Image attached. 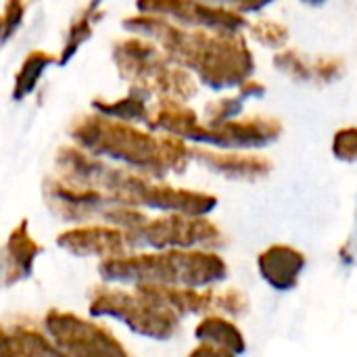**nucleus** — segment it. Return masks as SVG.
Wrapping results in <instances>:
<instances>
[{
	"mask_svg": "<svg viewBox=\"0 0 357 357\" xmlns=\"http://www.w3.org/2000/svg\"><path fill=\"white\" fill-rule=\"evenodd\" d=\"M266 92H268L266 84H264L261 79H257V77H249V79H245V82L236 88V96H241L245 102H247V100L261 98Z\"/></svg>",
	"mask_w": 357,
	"mask_h": 357,
	"instance_id": "c85d7f7f",
	"label": "nucleus"
},
{
	"mask_svg": "<svg viewBox=\"0 0 357 357\" xmlns=\"http://www.w3.org/2000/svg\"><path fill=\"white\" fill-rule=\"evenodd\" d=\"M195 339L199 343H207V345L228 349L234 356H241L247 349L243 331L236 326V322L232 318H226L222 314L201 316V320L195 326Z\"/></svg>",
	"mask_w": 357,
	"mask_h": 357,
	"instance_id": "6ab92c4d",
	"label": "nucleus"
},
{
	"mask_svg": "<svg viewBox=\"0 0 357 357\" xmlns=\"http://www.w3.org/2000/svg\"><path fill=\"white\" fill-rule=\"evenodd\" d=\"M347 73V59L339 54H318L312 56V75L316 86L337 84Z\"/></svg>",
	"mask_w": 357,
	"mask_h": 357,
	"instance_id": "b1692460",
	"label": "nucleus"
},
{
	"mask_svg": "<svg viewBox=\"0 0 357 357\" xmlns=\"http://www.w3.org/2000/svg\"><path fill=\"white\" fill-rule=\"evenodd\" d=\"M56 247L77 259H111L130 251L123 232L102 222L77 224L61 230L54 238Z\"/></svg>",
	"mask_w": 357,
	"mask_h": 357,
	"instance_id": "9b49d317",
	"label": "nucleus"
},
{
	"mask_svg": "<svg viewBox=\"0 0 357 357\" xmlns=\"http://www.w3.org/2000/svg\"><path fill=\"white\" fill-rule=\"evenodd\" d=\"M215 6H224L230 10H236L241 15H253V13H261L264 8H268L270 4H274L276 0H203Z\"/></svg>",
	"mask_w": 357,
	"mask_h": 357,
	"instance_id": "cd10ccee",
	"label": "nucleus"
},
{
	"mask_svg": "<svg viewBox=\"0 0 357 357\" xmlns=\"http://www.w3.org/2000/svg\"><path fill=\"white\" fill-rule=\"evenodd\" d=\"M44 253L42 243L31 234L29 222L21 220L0 247V291H8L33 276L36 261Z\"/></svg>",
	"mask_w": 357,
	"mask_h": 357,
	"instance_id": "f8f14e48",
	"label": "nucleus"
},
{
	"mask_svg": "<svg viewBox=\"0 0 357 357\" xmlns=\"http://www.w3.org/2000/svg\"><path fill=\"white\" fill-rule=\"evenodd\" d=\"M301 2H305V4H312V6H318V4H324L326 0H301Z\"/></svg>",
	"mask_w": 357,
	"mask_h": 357,
	"instance_id": "7c9ffc66",
	"label": "nucleus"
},
{
	"mask_svg": "<svg viewBox=\"0 0 357 357\" xmlns=\"http://www.w3.org/2000/svg\"><path fill=\"white\" fill-rule=\"evenodd\" d=\"M201 123V115L188 102L176 98H155L151 102V117L146 128L151 132L169 134L192 144Z\"/></svg>",
	"mask_w": 357,
	"mask_h": 357,
	"instance_id": "dca6fc26",
	"label": "nucleus"
},
{
	"mask_svg": "<svg viewBox=\"0 0 357 357\" xmlns=\"http://www.w3.org/2000/svg\"><path fill=\"white\" fill-rule=\"evenodd\" d=\"M272 65L278 73H282L293 84H314L312 56L295 46H287V48L274 52Z\"/></svg>",
	"mask_w": 357,
	"mask_h": 357,
	"instance_id": "4be33fe9",
	"label": "nucleus"
},
{
	"mask_svg": "<svg viewBox=\"0 0 357 357\" xmlns=\"http://www.w3.org/2000/svg\"><path fill=\"white\" fill-rule=\"evenodd\" d=\"M224 245L222 230L207 218H192L180 213H161L151 218L138 234L136 249L151 251H190V249H218Z\"/></svg>",
	"mask_w": 357,
	"mask_h": 357,
	"instance_id": "0eeeda50",
	"label": "nucleus"
},
{
	"mask_svg": "<svg viewBox=\"0 0 357 357\" xmlns=\"http://www.w3.org/2000/svg\"><path fill=\"white\" fill-rule=\"evenodd\" d=\"M186 357H238V356H234V354H232V351H228V349L215 347V345L199 343L195 349H190V354H188Z\"/></svg>",
	"mask_w": 357,
	"mask_h": 357,
	"instance_id": "c756f323",
	"label": "nucleus"
},
{
	"mask_svg": "<svg viewBox=\"0 0 357 357\" xmlns=\"http://www.w3.org/2000/svg\"><path fill=\"white\" fill-rule=\"evenodd\" d=\"M121 27L130 36L157 44L169 61L188 69L201 86L215 92L236 90L255 73V54L245 31L182 27L142 13L123 17Z\"/></svg>",
	"mask_w": 357,
	"mask_h": 357,
	"instance_id": "f257e3e1",
	"label": "nucleus"
},
{
	"mask_svg": "<svg viewBox=\"0 0 357 357\" xmlns=\"http://www.w3.org/2000/svg\"><path fill=\"white\" fill-rule=\"evenodd\" d=\"M245 36H247V40L255 42L257 46H264L274 52L287 48L291 42L289 25H284L282 21H278L274 17H264V15L249 19L247 27H245Z\"/></svg>",
	"mask_w": 357,
	"mask_h": 357,
	"instance_id": "412c9836",
	"label": "nucleus"
},
{
	"mask_svg": "<svg viewBox=\"0 0 357 357\" xmlns=\"http://www.w3.org/2000/svg\"><path fill=\"white\" fill-rule=\"evenodd\" d=\"M136 13L211 31H245L249 23V17L203 0H136Z\"/></svg>",
	"mask_w": 357,
	"mask_h": 357,
	"instance_id": "1a4fd4ad",
	"label": "nucleus"
},
{
	"mask_svg": "<svg viewBox=\"0 0 357 357\" xmlns=\"http://www.w3.org/2000/svg\"><path fill=\"white\" fill-rule=\"evenodd\" d=\"M67 136L86 153L155 180H167L169 174L182 176L192 163V144L186 140L94 111L75 115L67 126Z\"/></svg>",
	"mask_w": 357,
	"mask_h": 357,
	"instance_id": "f03ea898",
	"label": "nucleus"
},
{
	"mask_svg": "<svg viewBox=\"0 0 357 357\" xmlns=\"http://www.w3.org/2000/svg\"><path fill=\"white\" fill-rule=\"evenodd\" d=\"M111 59L121 82L146 98H176L190 102L199 94L197 77L167 59L151 40L126 36L111 44Z\"/></svg>",
	"mask_w": 357,
	"mask_h": 357,
	"instance_id": "20e7f679",
	"label": "nucleus"
},
{
	"mask_svg": "<svg viewBox=\"0 0 357 357\" xmlns=\"http://www.w3.org/2000/svg\"><path fill=\"white\" fill-rule=\"evenodd\" d=\"M151 98L140 94L138 90H128V94L117 96V98H107V96H94L90 100V107L94 113L105 115L115 121H126V123H136L144 126L149 123L151 117Z\"/></svg>",
	"mask_w": 357,
	"mask_h": 357,
	"instance_id": "a211bd4d",
	"label": "nucleus"
},
{
	"mask_svg": "<svg viewBox=\"0 0 357 357\" xmlns=\"http://www.w3.org/2000/svg\"><path fill=\"white\" fill-rule=\"evenodd\" d=\"M249 312V297L238 289L213 291V314H222L226 318H238Z\"/></svg>",
	"mask_w": 357,
	"mask_h": 357,
	"instance_id": "393cba45",
	"label": "nucleus"
},
{
	"mask_svg": "<svg viewBox=\"0 0 357 357\" xmlns=\"http://www.w3.org/2000/svg\"><path fill=\"white\" fill-rule=\"evenodd\" d=\"M88 318L113 320L126 326L132 335L167 343L180 333L182 318L161 307L138 289L100 282L88 293Z\"/></svg>",
	"mask_w": 357,
	"mask_h": 357,
	"instance_id": "39448f33",
	"label": "nucleus"
},
{
	"mask_svg": "<svg viewBox=\"0 0 357 357\" xmlns=\"http://www.w3.org/2000/svg\"><path fill=\"white\" fill-rule=\"evenodd\" d=\"M192 161L201 163L205 169L213 172L215 176L228 180H245V182L261 180L274 167V163L268 157L251 151H220V149L195 146V144H192Z\"/></svg>",
	"mask_w": 357,
	"mask_h": 357,
	"instance_id": "ddd939ff",
	"label": "nucleus"
},
{
	"mask_svg": "<svg viewBox=\"0 0 357 357\" xmlns=\"http://www.w3.org/2000/svg\"><path fill=\"white\" fill-rule=\"evenodd\" d=\"M243 113H245V100L236 94H226V96H218V98H211L209 102H205L201 121L205 126L213 128V126H222L230 119H236Z\"/></svg>",
	"mask_w": 357,
	"mask_h": 357,
	"instance_id": "5701e85b",
	"label": "nucleus"
},
{
	"mask_svg": "<svg viewBox=\"0 0 357 357\" xmlns=\"http://www.w3.org/2000/svg\"><path fill=\"white\" fill-rule=\"evenodd\" d=\"M98 276L107 284L130 289L146 282L186 289H213L228 278V264L213 249H140L98 261Z\"/></svg>",
	"mask_w": 357,
	"mask_h": 357,
	"instance_id": "7ed1b4c3",
	"label": "nucleus"
},
{
	"mask_svg": "<svg viewBox=\"0 0 357 357\" xmlns=\"http://www.w3.org/2000/svg\"><path fill=\"white\" fill-rule=\"evenodd\" d=\"M282 130L284 128L278 117L251 113L213 128L201 123L192 144L220 151H257L276 142L282 136Z\"/></svg>",
	"mask_w": 357,
	"mask_h": 357,
	"instance_id": "6e6552de",
	"label": "nucleus"
},
{
	"mask_svg": "<svg viewBox=\"0 0 357 357\" xmlns=\"http://www.w3.org/2000/svg\"><path fill=\"white\" fill-rule=\"evenodd\" d=\"M42 328L69 357H134L102 320L84 318L69 310L50 307L42 318Z\"/></svg>",
	"mask_w": 357,
	"mask_h": 357,
	"instance_id": "423d86ee",
	"label": "nucleus"
},
{
	"mask_svg": "<svg viewBox=\"0 0 357 357\" xmlns=\"http://www.w3.org/2000/svg\"><path fill=\"white\" fill-rule=\"evenodd\" d=\"M4 42H2V15H0V46H2Z\"/></svg>",
	"mask_w": 357,
	"mask_h": 357,
	"instance_id": "2f4dec72",
	"label": "nucleus"
},
{
	"mask_svg": "<svg viewBox=\"0 0 357 357\" xmlns=\"http://www.w3.org/2000/svg\"><path fill=\"white\" fill-rule=\"evenodd\" d=\"M333 155L339 161L357 163V126L339 128L333 136Z\"/></svg>",
	"mask_w": 357,
	"mask_h": 357,
	"instance_id": "bb28decb",
	"label": "nucleus"
},
{
	"mask_svg": "<svg viewBox=\"0 0 357 357\" xmlns=\"http://www.w3.org/2000/svg\"><path fill=\"white\" fill-rule=\"evenodd\" d=\"M305 266V255L289 245H272L257 257L259 276L278 293L293 291L299 284Z\"/></svg>",
	"mask_w": 357,
	"mask_h": 357,
	"instance_id": "4468645a",
	"label": "nucleus"
},
{
	"mask_svg": "<svg viewBox=\"0 0 357 357\" xmlns=\"http://www.w3.org/2000/svg\"><path fill=\"white\" fill-rule=\"evenodd\" d=\"M105 0H86V4L73 15L65 29V38L61 44V50L56 54V67H65L73 61V56L79 52V48L92 38L94 25L105 17L102 13Z\"/></svg>",
	"mask_w": 357,
	"mask_h": 357,
	"instance_id": "f3484780",
	"label": "nucleus"
},
{
	"mask_svg": "<svg viewBox=\"0 0 357 357\" xmlns=\"http://www.w3.org/2000/svg\"><path fill=\"white\" fill-rule=\"evenodd\" d=\"M29 0H4L2 4V42L6 44L10 38H15V33L21 29L23 21H25V13H27Z\"/></svg>",
	"mask_w": 357,
	"mask_h": 357,
	"instance_id": "a878e982",
	"label": "nucleus"
},
{
	"mask_svg": "<svg viewBox=\"0 0 357 357\" xmlns=\"http://www.w3.org/2000/svg\"><path fill=\"white\" fill-rule=\"evenodd\" d=\"M0 357H69L61 351L44 328L29 322L0 324Z\"/></svg>",
	"mask_w": 357,
	"mask_h": 357,
	"instance_id": "2eb2a0df",
	"label": "nucleus"
},
{
	"mask_svg": "<svg viewBox=\"0 0 357 357\" xmlns=\"http://www.w3.org/2000/svg\"><path fill=\"white\" fill-rule=\"evenodd\" d=\"M42 195L48 211H52L65 224H90L100 222L102 211L113 205L111 197L100 188L69 182L54 174H48L42 182Z\"/></svg>",
	"mask_w": 357,
	"mask_h": 357,
	"instance_id": "9d476101",
	"label": "nucleus"
},
{
	"mask_svg": "<svg viewBox=\"0 0 357 357\" xmlns=\"http://www.w3.org/2000/svg\"><path fill=\"white\" fill-rule=\"evenodd\" d=\"M52 65H56V54H52L48 50H42V48L29 50L23 56V61H21L15 77H13L10 98L15 102H23L25 98H29L36 92V88H38L40 79L44 77V73Z\"/></svg>",
	"mask_w": 357,
	"mask_h": 357,
	"instance_id": "aec40b11",
	"label": "nucleus"
}]
</instances>
